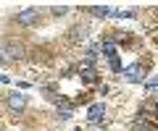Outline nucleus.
<instances>
[{
  "mask_svg": "<svg viewBox=\"0 0 158 131\" xmlns=\"http://www.w3.org/2000/svg\"><path fill=\"white\" fill-rule=\"evenodd\" d=\"M145 74H148V63H132L124 68V79L129 84H142L145 81Z\"/></svg>",
  "mask_w": 158,
  "mask_h": 131,
  "instance_id": "nucleus-1",
  "label": "nucleus"
},
{
  "mask_svg": "<svg viewBox=\"0 0 158 131\" xmlns=\"http://www.w3.org/2000/svg\"><path fill=\"white\" fill-rule=\"evenodd\" d=\"M8 102V110H11L13 115H21L24 110H27V94H21V92H11V94L6 97Z\"/></svg>",
  "mask_w": 158,
  "mask_h": 131,
  "instance_id": "nucleus-2",
  "label": "nucleus"
},
{
  "mask_svg": "<svg viewBox=\"0 0 158 131\" xmlns=\"http://www.w3.org/2000/svg\"><path fill=\"white\" fill-rule=\"evenodd\" d=\"M37 21H40L37 8H24V11L16 13V24H19V26H34Z\"/></svg>",
  "mask_w": 158,
  "mask_h": 131,
  "instance_id": "nucleus-3",
  "label": "nucleus"
},
{
  "mask_svg": "<svg viewBox=\"0 0 158 131\" xmlns=\"http://www.w3.org/2000/svg\"><path fill=\"white\" fill-rule=\"evenodd\" d=\"M3 52H6V60H21L24 58V45L21 42H8L6 47H3Z\"/></svg>",
  "mask_w": 158,
  "mask_h": 131,
  "instance_id": "nucleus-4",
  "label": "nucleus"
},
{
  "mask_svg": "<svg viewBox=\"0 0 158 131\" xmlns=\"http://www.w3.org/2000/svg\"><path fill=\"white\" fill-rule=\"evenodd\" d=\"M87 118H90V123H100V121L106 118V105L103 102H92L90 110H87Z\"/></svg>",
  "mask_w": 158,
  "mask_h": 131,
  "instance_id": "nucleus-5",
  "label": "nucleus"
},
{
  "mask_svg": "<svg viewBox=\"0 0 158 131\" xmlns=\"http://www.w3.org/2000/svg\"><path fill=\"white\" fill-rule=\"evenodd\" d=\"M79 79L85 81V84H98V81H100V74H98L95 68H79Z\"/></svg>",
  "mask_w": 158,
  "mask_h": 131,
  "instance_id": "nucleus-6",
  "label": "nucleus"
},
{
  "mask_svg": "<svg viewBox=\"0 0 158 131\" xmlns=\"http://www.w3.org/2000/svg\"><path fill=\"white\" fill-rule=\"evenodd\" d=\"M100 50H103V55H106V58H116V55H118V45H116V40H103Z\"/></svg>",
  "mask_w": 158,
  "mask_h": 131,
  "instance_id": "nucleus-7",
  "label": "nucleus"
},
{
  "mask_svg": "<svg viewBox=\"0 0 158 131\" xmlns=\"http://www.w3.org/2000/svg\"><path fill=\"white\" fill-rule=\"evenodd\" d=\"M87 32H90V29H87L85 24H77V26H71V40H77V42L87 40Z\"/></svg>",
  "mask_w": 158,
  "mask_h": 131,
  "instance_id": "nucleus-8",
  "label": "nucleus"
},
{
  "mask_svg": "<svg viewBox=\"0 0 158 131\" xmlns=\"http://www.w3.org/2000/svg\"><path fill=\"white\" fill-rule=\"evenodd\" d=\"M85 11H90L92 16H98V18L111 16V8H108V6H90V8H85Z\"/></svg>",
  "mask_w": 158,
  "mask_h": 131,
  "instance_id": "nucleus-9",
  "label": "nucleus"
},
{
  "mask_svg": "<svg viewBox=\"0 0 158 131\" xmlns=\"http://www.w3.org/2000/svg\"><path fill=\"white\" fill-rule=\"evenodd\" d=\"M108 66H111L113 74H124V66H121V60H118V55L116 58H108Z\"/></svg>",
  "mask_w": 158,
  "mask_h": 131,
  "instance_id": "nucleus-10",
  "label": "nucleus"
},
{
  "mask_svg": "<svg viewBox=\"0 0 158 131\" xmlns=\"http://www.w3.org/2000/svg\"><path fill=\"white\" fill-rule=\"evenodd\" d=\"M111 16L113 18H135L137 11H111Z\"/></svg>",
  "mask_w": 158,
  "mask_h": 131,
  "instance_id": "nucleus-11",
  "label": "nucleus"
},
{
  "mask_svg": "<svg viewBox=\"0 0 158 131\" xmlns=\"http://www.w3.org/2000/svg\"><path fill=\"white\" fill-rule=\"evenodd\" d=\"M66 6H53V16H66Z\"/></svg>",
  "mask_w": 158,
  "mask_h": 131,
  "instance_id": "nucleus-12",
  "label": "nucleus"
},
{
  "mask_svg": "<svg viewBox=\"0 0 158 131\" xmlns=\"http://www.w3.org/2000/svg\"><path fill=\"white\" fill-rule=\"evenodd\" d=\"M145 87H148V89H156V87H158V76H153V79H148V81H145Z\"/></svg>",
  "mask_w": 158,
  "mask_h": 131,
  "instance_id": "nucleus-13",
  "label": "nucleus"
},
{
  "mask_svg": "<svg viewBox=\"0 0 158 131\" xmlns=\"http://www.w3.org/2000/svg\"><path fill=\"white\" fill-rule=\"evenodd\" d=\"M58 118H61V121H69V118H71V110H61V113H58Z\"/></svg>",
  "mask_w": 158,
  "mask_h": 131,
  "instance_id": "nucleus-14",
  "label": "nucleus"
},
{
  "mask_svg": "<svg viewBox=\"0 0 158 131\" xmlns=\"http://www.w3.org/2000/svg\"><path fill=\"white\" fill-rule=\"evenodd\" d=\"M8 81H11V79H8L6 74H0V84H8Z\"/></svg>",
  "mask_w": 158,
  "mask_h": 131,
  "instance_id": "nucleus-15",
  "label": "nucleus"
}]
</instances>
